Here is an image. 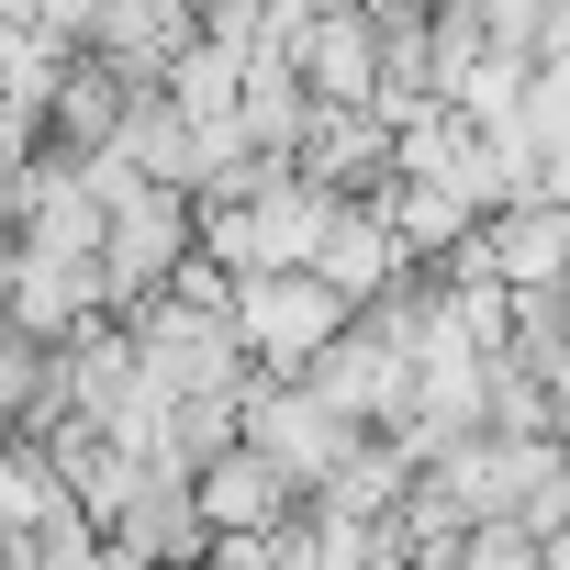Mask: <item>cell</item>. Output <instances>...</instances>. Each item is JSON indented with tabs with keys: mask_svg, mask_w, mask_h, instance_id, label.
Instances as JSON below:
<instances>
[{
	"mask_svg": "<svg viewBox=\"0 0 570 570\" xmlns=\"http://www.w3.org/2000/svg\"><path fill=\"white\" fill-rule=\"evenodd\" d=\"M112 559H213V514H202L179 459H146L135 503L112 514Z\"/></svg>",
	"mask_w": 570,
	"mask_h": 570,
	"instance_id": "cell-6",
	"label": "cell"
},
{
	"mask_svg": "<svg viewBox=\"0 0 570 570\" xmlns=\"http://www.w3.org/2000/svg\"><path fill=\"white\" fill-rule=\"evenodd\" d=\"M23 257V202H12V168H0V268Z\"/></svg>",
	"mask_w": 570,
	"mask_h": 570,
	"instance_id": "cell-13",
	"label": "cell"
},
{
	"mask_svg": "<svg viewBox=\"0 0 570 570\" xmlns=\"http://www.w3.org/2000/svg\"><path fill=\"white\" fill-rule=\"evenodd\" d=\"M190 246H202V202H190L179 179L124 190V202H112V224H101V279H112V314L157 303L168 279H179V257H190Z\"/></svg>",
	"mask_w": 570,
	"mask_h": 570,
	"instance_id": "cell-2",
	"label": "cell"
},
{
	"mask_svg": "<svg viewBox=\"0 0 570 570\" xmlns=\"http://www.w3.org/2000/svg\"><path fill=\"white\" fill-rule=\"evenodd\" d=\"M314 268L336 279V292H347V303H370V292H392V279L414 268V246L392 235V213H381L370 190H347V202L325 213V246H314Z\"/></svg>",
	"mask_w": 570,
	"mask_h": 570,
	"instance_id": "cell-10",
	"label": "cell"
},
{
	"mask_svg": "<svg viewBox=\"0 0 570 570\" xmlns=\"http://www.w3.org/2000/svg\"><path fill=\"white\" fill-rule=\"evenodd\" d=\"M90 12H101V0H0V23H35V35H90Z\"/></svg>",
	"mask_w": 570,
	"mask_h": 570,
	"instance_id": "cell-12",
	"label": "cell"
},
{
	"mask_svg": "<svg viewBox=\"0 0 570 570\" xmlns=\"http://www.w3.org/2000/svg\"><path fill=\"white\" fill-rule=\"evenodd\" d=\"M292 57H303L314 101H370L381 90V12L370 0H314V23L292 35Z\"/></svg>",
	"mask_w": 570,
	"mask_h": 570,
	"instance_id": "cell-8",
	"label": "cell"
},
{
	"mask_svg": "<svg viewBox=\"0 0 570 570\" xmlns=\"http://www.w3.org/2000/svg\"><path fill=\"white\" fill-rule=\"evenodd\" d=\"M224 314H235V336H246V358H257V370H314V347H336L358 303L336 292L314 257H292V268H235Z\"/></svg>",
	"mask_w": 570,
	"mask_h": 570,
	"instance_id": "cell-1",
	"label": "cell"
},
{
	"mask_svg": "<svg viewBox=\"0 0 570 570\" xmlns=\"http://www.w3.org/2000/svg\"><path fill=\"white\" fill-rule=\"evenodd\" d=\"M0 314H12L23 336H79L90 314H112V279H101V257H68V246H23L12 268H0Z\"/></svg>",
	"mask_w": 570,
	"mask_h": 570,
	"instance_id": "cell-4",
	"label": "cell"
},
{
	"mask_svg": "<svg viewBox=\"0 0 570 570\" xmlns=\"http://www.w3.org/2000/svg\"><path fill=\"white\" fill-rule=\"evenodd\" d=\"M425 12H448V0H425Z\"/></svg>",
	"mask_w": 570,
	"mask_h": 570,
	"instance_id": "cell-14",
	"label": "cell"
},
{
	"mask_svg": "<svg viewBox=\"0 0 570 570\" xmlns=\"http://www.w3.org/2000/svg\"><path fill=\"white\" fill-rule=\"evenodd\" d=\"M190 492H202V514H213V537H268L279 514L303 503V481L279 470V459H268V448H257L246 425H235V436H224V448H213V459L190 470Z\"/></svg>",
	"mask_w": 570,
	"mask_h": 570,
	"instance_id": "cell-5",
	"label": "cell"
},
{
	"mask_svg": "<svg viewBox=\"0 0 570 570\" xmlns=\"http://www.w3.org/2000/svg\"><path fill=\"white\" fill-rule=\"evenodd\" d=\"M112 146H124L146 179H179V190H202V168H213V146H202V124L168 101V79L124 101V135H112Z\"/></svg>",
	"mask_w": 570,
	"mask_h": 570,
	"instance_id": "cell-11",
	"label": "cell"
},
{
	"mask_svg": "<svg viewBox=\"0 0 570 570\" xmlns=\"http://www.w3.org/2000/svg\"><path fill=\"white\" fill-rule=\"evenodd\" d=\"M292 168H303V179H325V190H381V179H392V124H381L370 101H314V124H303Z\"/></svg>",
	"mask_w": 570,
	"mask_h": 570,
	"instance_id": "cell-9",
	"label": "cell"
},
{
	"mask_svg": "<svg viewBox=\"0 0 570 570\" xmlns=\"http://www.w3.org/2000/svg\"><path fill=\"white\" fill-rule=\"evenodd\" d=\"M79 46H90V57H112L135 90H157V79L179 68V46H202V0H101Z\"/></svg>",
	"mask_w": 570,
	"mask_h": 570,
	"instance_id": "cell-7",
	"label": "cell"
},
{
	"mask_svg": "<svg viewBox=\"0 0 570 570\" xmlns=\"http://www.w3.org/2000/svg\"><path fill=\"white\" fill-rule=\"evenodd\" d=\"M246 436H257L279 470L314 492V481L358 448V414H347V403H325L303 370H246Z\"/></svg>",
	"mask_w": 570,
	"mask_h": 570,
	"instance_id": "cell-3",
	"label": "cell"
}]
</instances>
